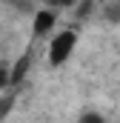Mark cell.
Returning <instances> with one entry per match:
<instances>
[{
	"mask_svg": "<svg viewBox=\"0 0 120 123\" xmlns=\"http://www.w3.org/2000/svg\"><path fill=\"white\" fill-rule=\"evenodd\" d=\"M74 46H77V34L72 29L60 31L52 37V43H49V63L52 66H60V63H66L72 57V52H74Z\"/></svg>",
	"mask_w": 120,
	"mask_h": 123,
	"instance_id": "obj_1",
	"label": "cell"
},
{
	"mask_svg": "<svg viewBox=\"0 0 120 123\" xmlns=\"http://www.w3.org/2000/svg\"><path fill=\"white\" fill-rule=\"evenodd\" d=\"M54 23H57V14H54V9H37V14H34V34L37 37H46L49 31L54 29Z\"/></svg>",
	"mask_w": 120,
	"mask_h": 123,
	"instance_id": "obj_2",
	"label": "cell"
},
{
	"mask_svg": "<svg viewBox=\"0 0 120 123\" xmlns=\"http://www.w3.org/2000/svg\"><path fill=\"white\" fill-rule=\"evenodd\" d=\"M29 66H31V57H29V55H23L20 60H17L14 66H12V72H9V83H20V80L26 77Z\"/></svg>",
	"mask_w": 120,
	"mask_h": 123,
	"instance_id": "obj_3",
	"label": "cell"
},
{
	"mask_svg": "<svg viewBox=\"0 0 120 123\" xmlns=\"http://www.w3.org/2000/svg\"><path fill=\"white\" fill-rule=\"evenodd\" d=\"M74 6H77V17H89V14H91V6H94V3H91V0H77Z\"/></svg>",
	"mask_w": 120,
	"mask_h": 123,
	"instance_id": "obj_4",
	"label": "cell"
},
{
	"mask_svg": "<svg viewBox=\"0 0 120 123\" xmlns=\"http://www.w3.org/2000/svg\"><path fill=\"white\" fill-rule=\"evenodd\" d=\"M43 3H46L49 9H72L77 0H43Z\"/></svg>",
	"mask_w": 120,
	"mask_h": 123,
	"instance_id": "obj_5",
	"label": "cell"
},
{
	"mask_svg": "<svg viewBox=\"0 0 120 123\" xmlns=\"http://www.w3.org/2000/svg\"><path fill=\"white\" fill-rule=\"evenodd\" d=\"M14 106V94H6L3 100H0V117H6V112Z\"/></svg>",
	"mask_w": 120,
	"mask_h": 123,
	"instance_id": "obj_6",
	"label": "cell"
},
{
	"mask_svg": "<svg viewBox=\"0 0 120 123\" xmlns=\"http://www.w3.org/2000/svg\"><path fill=\"white\" fill-rule=\"evenodd\" d=\"M80 120H83V123H100L103 117H100V115H94V112H89V115H83Z\"/></svg>",
	"mask_w": 120,
	"mask_h": 123,
	"instance_id": "obj_7",
	"label": "cell"
},
{
	"mask_svg": "<svg viewBox=\"0 0 120 123\" xmlns=\"http://www.w3.org/2000/svg\"><path fill=\"white\" fill-rule=\"evenodd\" d=\"M9 3H14L20 12H26V9H31V0H9Z\"/></svg>",
	"mask_w": 120,
	"mask_h": 123,
	"instance_id": "obj_8",
	"label": "cell"
},
{
	"mask_svg": "<svg viewBox=\"0 0 120 123\" xmlns=\"http://www.w3.org/2000/svg\"><path fill=\"white\" fill-rule=\"evenodd\" d=\"M6 86H9V72H6V69H0V92H3Z\"/></svg>",
	"mask_w": 120,
	"mask_h": 123,
	"instance_id": "obj_9",
	"label": "cell"
}]
</instances>
